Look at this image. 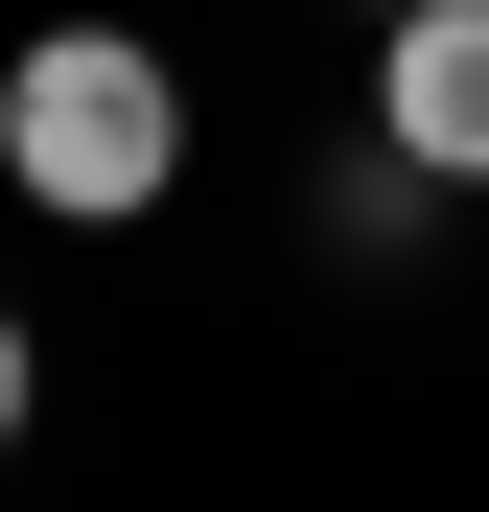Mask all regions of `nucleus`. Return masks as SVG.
<instances>
[{
	"mask_svg": "<svg viewBox=\"0 0 489 512\" xmlns=\"http://www.w3.org/2000/svg\"><path fill=\"white\" fill-rule=\"evenodd\" d=\"M0 187L70 210V233H117L187 187V70H163L140 24H47L24 70H0Z\"/></svg>",
	"mask_w": 489,
	"mask_h": 512,
	"instance_id": "nucleus-1",
	"label": "nucleus"
},
{
	"mask_svg": "<svg viewBox=\"0 0 489 512\" xmlns=\"http://www.w3.org/2000/svg\"><path fill=\"white\" fill-rule=\"evenodd\" d=\"M373 140L420 187H489V0H373Z\"/></svg>",
	"mask_w": 489,
	"mask_h": 512,
	"instance_id": "nucleus-2",
	"label": "nucleus"
},
{
	"mask_svg": "<svg viewBox=\"0 0 489 512\" xmlns=\"http://www.w3.org/2000/svg\"><path fill=\"white\" fill-rule=\"evenodd\" d=\"M24 396H47V350H24V303H0V443H24Z\"/></svg>",
	"mask_w": 489,
	"mask_h": 512,
	"instance_id": "nucleus-3",
	"label": "nucleus"
}]
</instances>
